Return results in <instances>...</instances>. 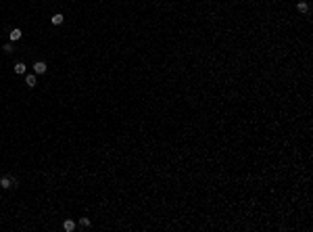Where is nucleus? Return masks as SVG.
I'll use <instances>...</instances> for the list:
<instances>
[{
	"instance_id": "1",
	"label": "nucleus",
	"mask_w": 313,
	"mask_h": 232,
	"mask_svg": "<svg viewBox=\"0 0 313 232\" xmlns=\"http://www.w3.org/2000/svg\"><path fill=\"white\" fill-rule=\"evenodd\" d=\"M15 184H17V180H15L13 176H2V178H0V186H2V188H13Z\"/></svg>"
},
{
	"instance_id": "2",
	"label": "nucleus",
	"mask_w": 313,
	"mask_h": 232,
	"mask_svg": "<svg viewBox=\"0 0 313 232\" xmlns=\"http://www.w3.org/2000/svg\"><path fill=\"white\" fill-rule=\"evenodd\" d=\"M46 69H48V65L44 63V61H38V63L34 65V71H35V73H46Z\"/></svg>"
},
{
	"instance_id": "3",
	"label": "nucleus",
	"mask_w": 313,
	"mask_h": 232,
	"mask_svg": "<svg viewBox=\"0 0 313 232\" xmlns=\"http://www.w3.org/2000/svg\"><path fill=\"white\" fill-rule=\"evenodd\" d=\"M21 36H23V32H21L19 27L11 29V42H17V40H21Z\"/></svg>"
},
{
	"instance_id": "4",
	"label": "nucleus",
	"mask_w": 313,
	"mask_h": 232,
	"mask_svg": "<svg viewBox=\"0 0 313 232\" xmlns=\"http://www.w3.org/2000/svg\"><path fill=\"white\" fill-rule=\"evenodd\" d=\"M63 230L73 232V230H75V222H73V220H65V222H63Z\"/></svg>"
},
{
	"instance_id": "5",
	"label": "nucleus",
	"mask_w": 313,
	"mask_h": 232,
	"mask_svg": "<svg viewBox=\"0 0 313 232\" xmlns=\"http://www.w3.org/2000/svg\"><path fill=\"white\" fill-rule=\"evenodd\" d=\"M13 69H15V73H17V75H21V73H25V69H27V67H25V63H15V67H13Z\"/></svg>"
},
{
	"instance_id": "6",
	"label": "nucleus",
	"mask_w": 313,
	"mask_h": 232,
	"mask_svg": "<svg viewBox=\"0 0 313 232\" xmlns=\"http://www.w3.org/2000/svg\"><path fill=\"white\" fill-rule=\"evenodd\" d=\"M63 19H65V17H63L61 13H57V15H52L50 21H52V25H61V23H63Z\"/></svg>"
},
{
	"instance_id": "7",
	"label": "nucleus",
	"mask_w": 313,
	"mask_h": 232,
	"mask_svg": "<svg viewBox=\"0 0 313 232\" xmlns=\"http://www.w3.org/2000/svg\"><path fill=\"white\" fill-rule=\"evenodd\" d=\"M25 84H27L29 88H34L35 84H38V82H35V75H27V78H25Z\"/></svg>"
},
{
	"instance_id": "8",
	"label": "nucleus",
	"mask_w": 313,
	"mask_h": 232,
	"mask_svg": "<svg viewBox=\"0 0 313 232\" xmlns=\"http://www.w3.org/2000/svg\"><path fill=\"white\" fill-rule=\"evenodd\" d=\"M296 9H299V13H307V11H309V4H307V2H299Z\"/></svg>"
},
{
	"instance_id": "9",
	"label": "nucleus",
	"mask_w": 313,
	"mask_h": 232,
	"mask_svg": "<svg viewBox=\"0 0 313 232\" xmlns=\"http://www.w3.org/2000/svg\"><path fill=\"white\" fill-rule=\"evenodd\" d=\"M80 226H84V228H90V226H92L90 218H80Z\"/></svg>"
},
{
	"instance_id": "10",
	"label": "nucleus",
	"mask_w": 313,
	"mask_h": 232,
	"mask_svg": "<svg viewBox=\"0 0 313 232\" xmlns=\"http://www.w3.org/2000/svg\"><path fill=\"white\" fill-rule=\"evenodd\" d=\"M2 50H4V52H13V44H4Z\"/></svg>"
}]
</instances>
